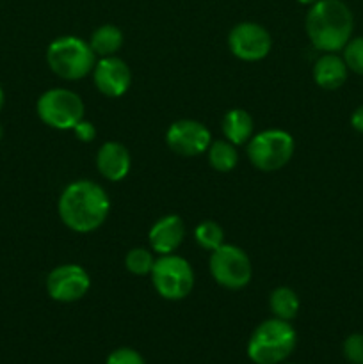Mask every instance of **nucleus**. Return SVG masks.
Listing matches in <instances>:
<instances>
[{"label":"nucleus","instance_id":"obj_1","mask_svg":"<svg viewBox=\"0 0 363 364\" xmlns=\"http://www.w3.org/2000/svg\"><path fill=\"white\" fill-rule=\"evenodd\" d=\"M110 199L105 188L91 180L68 185L59 198V217L75 233H91L107 220Z\"/></svg>","mask_w":363,"mask_h":364},{"label":"nucleus","instance_id":"obj_2","mask_svg":"<svg viewBox=\"0 0 363 364\" xmlns=\"http://www.w3.org/2000/svg\"><path fill=\"white\" fill-rule=\"evenodd\" d=\"M306 34L317 50L337 53L351 41L354 18L342 0H317L306 14Z\"/></svg>","mask_w":363,"mask_h":364},{"label":"nucleus","instance_id":"obj_3","mask_svg":"<svg viewBox=\"0 0 363 364\" xmlns=\"http://www.w3.org/2000/svg\"><path fill=\"white\" fill-rule=\"evenodd\" d=\"M298 334L290 322L270 318L253 331L248 341V358L255 364H280L294 352Z\"/></svg>","mask_w":363,"mask_h":364},{"label":"nucleus","instance_id":"obj_4","mask_svg":"<svg viewBox=\"0 0 363 364\" xmlns=\"http://www.w3.org/2000/svg\"><path fill=\"white\" fill-rule=\"evenodd\" d=\"M46 63L63 80H80L95 70L96 53L84 39L77 36H63L48 45Z\"/></svg>","mask_w":363,"mask_h":364},{"label":"nucleus","instance_id":"obj_5","mask_svg":"<svg viewBox=\"0 0 363 364\" xmlns=\"http://www.w3.org/2000/svg\"><path fill=\"white\" fill-rule=\"evenodd\" d=\"M295 142L285 130H263L253 135L248 142V159L258 171L274 173L290 162Z\"/></svg>","mask_w":363,"mask_h":364},{"label":"nucleus","instance_id":"obj_6","mask_svg":"<svg viewBox=\"0 0 363 364\" xmlns=\"http://www.w3.org/2000/svg\"><path fill=\"white\" fill-rule=\"evenodd\" d=\"M149 276L155 291L166 301H182L194 288L191 263L177 255H164L155 259Z\"/></svg>","mask_w":363,"mask_h":364},{"label":"nucleus","instance_id":"obj_7","mask_svg":"<svg viewBox=\"0 0 363 364\" xmlns=\"http://www.w3.org/2000/svg\"><path fill=\"white\" fill-rule=\"evenodd\" d=\"M38 116L46 127L56 130H73L84 119V102L70 89L56 87L43 92L38 100Z\"/></svg>","mask_w":363,"mask_h":364},{"label":"nucleus","instance_id":"obj_8","mask_svg":"<svg viewBox=\"0 0 363 364\" xmlns=\"http://www.w3.org/2000/svg\"><path fill=\"white\" fill-rule=\"evenodd\" d=\"M209 269L214 281L226 290H242L253 277L249 256L241 247L231 244H223L212 251Z\"/></svg>","mask_w":363,"mask_h":364},{"label":"nucleus","instance_id":"obj_9","mask_svg":"<svg viewBox=\"0 0 363 364\" xmlns=\"http://www.w3.org/2000/svg\"><path fill=\"white\" fill-rule=\"evenodd\" d=\"M228 46L237 59L256 63L269 55L273 39L265 27L253 21L237 23L228 34Z\"/></svg>","mask_w":363,"mask_h":364},{"label":"nucleus","instance_id":"obj_10","mask_svg":"<svg viewBox=\"0 0 363 364\" xmlns=\"http://www.w3.org/2000/svg\"><path fill=\"white\" fill-rule=\"evenodd\" d=\"M166 144L171 151L180 156H198L209 151L212 135L199 121L180 119L167 128Z\"/></svg>","mask_w":363,"mask_h":364},{"label":"nucleus","instance_id":"obj_11","mask_svg":"<svg viewBox=\"0 0 363 364\" xmlns=\"http://www.w3.org/2000/svg\"><path fill=\"white\" fill-rule=\"evenodd\" d=\"M91 288V277L80 265H59L46 277V291L57 302H77Z\"/></svg>","mask_w":363,"mask_h":364},{"label":"nucleus","instance_id":"obj_12","mask_svg":"<svg viewBox=\"0 0 363 364\" xmlns=\"http://www.w3.org/2000/svg\"><path fill=\"white\" fill-rule=\"evenodd\" d=\"M96 89L107 98H120L130 89L132 73L128 64L116 55L100 57L93 70Z\"/></svg>","mask_w":363,"mask_h":364},{"label":"nucleus","instance_id":"obj_13","mask_svg":"<svg viewBox=\"0 0 363 364\" xmlns=\"http://www.w3.org/2000/svg\"><path fill=\"white\" fill-rule=\"evenodd\" d=\"M185 237L184 220L180 215H166L157 220L148 233L149 245L153 252L164 256L173 255L182 245Z\"/></svg>","mask_w":363,"mask_h":364},{"label":"nucleus","instance_id":"obj_14","mask_svg":"<svg viewBox=\"0 0 363 364\" xmlns=\"http://www.w3.org/2000/svg\"><path fill=\"white\" fill-rule=\"evenodd\" d=\"M132 159L128 149L121 142L109 141L100 146L96 153V167L100 174L109 181H121L130 173Z\"/></svg>","mask_w":363,"mask_h":364},{"label":"nucleus","instance_id":"obj_15","mask_svg":"<svg viewBox=\"0 0 363 364\" xmlns=\"http://www.w3.org/2000/svg\"><path fill=\"white\" fill-rule=\"evenodd\" d=\"M347 64L337 53H324L313 64V80L326 91L342 87L347 80Z\"/></svg>","mask_w":363,"mask_h":364},{"label":"nucleus","instance_id":"obj_16","mask_svg":"<svg viewBox=\"0 0 363 364\" xmlns=\"http://www.w3.org/2000/svg\"><path fill=\"white\" fill-rule=\"evenodd\" d=\"M255 132V121L251 114L244 109H231L223 117V134L226 141L231 144L242 146L248 144L249 139L253 137Z\"/></svg>","mask_w":363,"mask_h":364},{"label":"nucleus","instance_id":"obj_17","mask_svg":"<svg viewBox=\"0 0 363 364\" xmlns=\"http://www.w3.org/2000/svg\"><path fill=\"white\" fill-rule=\"evenodd\" d=\"M89 45L96 57H110L123 46V32L116 25H102L91 34Z\"/></svg>","mask_w":363,"mask_h":364},{"label":"nucleus","instance_id":"obj_18","mask_svg":"<svg viewBox=\"0 0 363 364\" xmlns=\"http://www.w3.org/2000/svg\"><path fill=\"white\" fill-rule=\"evenodd\" d=\"M269 308L274 318L280 320H294L299 313V297L292 288L280 287L273 290L269 297Z\"/></svg>","mask_w":363,"mask_h":364},{"label":"nucleus","instance_id":"obj_19","mask_svg":"<svg viewBox=\"0 0 363 364\" xmlns=\"http://www.w3.org/2000/svg\"><path fill=\"white\" fill-rule=\"evenodd\" d=\"M209 162L212 169L217 173H230L237 167L238 153L237 146L231 144L230 141H214L209 148Z\"/></svg>","mask_w":363,"mask_h":364},{"label":"nucleus","instance_id":"obj_20","mask_svg":"<svg viewBox=\"0 0 363 364\" xmlns=\"http://www.w3.org/2000/svg\"><path fill=\"white\" fill-rule=\"evenodd\" d=\"M194 238L199 247L212 252L224 244V230L214 220H203L194 230Z\"/></svg>","mask_w":363,"mask_h":364},{"label":"nucleus","instance_id":"obj_21","mask_svg":"<svg viewBox=\"0 0 363 364\" xmlns=\"http://www.w3.org/2000/svg\"><path fill=\"white\" fill-rule=\"evenodd\" d=\"M153 263H155V259H153V255L148 249H130L127 256H125V267L134 276H146V274H149L153 269Z\"/></svg>","mask_w":363,"mask_h":364},{"label":"nucleus","instance_id":"obj_22","mask_svg":"<svg viewBox=\"0 0 363 364\" xmlns=\"http://www.w3.org/2000/svg\"><path fill=\"white\" fill-rule=\"evenodd\" d=\"M344 60L349 70L363 77V38L351 39L344 46Z\"/></svg>","mask_w":363,"mask_h":364},{"label":"nucleus","instance_id":"obj_23","mask_svg":"<svg viewBox=\"0 0 363 364\" xmlns=\"http://www.w3.org/2000/svg\"><path fill=\"white\" fill-rule=\"evenodd\" d=\"M344 355L349 363L363 364V334H351L344 341Z\"/></svg>","mask_w":363,"mask_h":364},{"label":"nucleus","instance_id":"obj_24","mask_svg":"<svg viewBox=\"0 0 363 364\" xmlns=\"http://www.w3.org/2000/svg\"><path fill=\"white\" fill-rule=\"evenodd\" d=\"M105 364H146L142 355L134 348H117L107 358Z\"/></svg>","mask_w":363,"mask_h":364},{"label":"nucleus","instance_id":"obj_25","mask_svg":"<svg viewBox=\"0 0 363 364\" xmlns=\"http://www.w3.org/2000/svg\"><path fill=\"white\" fill-rule=\"evenodd\" d=\"M73 134L80 142H91V141H95V137H96V128H95V124L89 123V121L82 119L80 123L73 128Z\"/></svg>","mask_w":363,"mask_h":364},{"label":"nucleus","instance_id":"obj_26","mask_svg":"<svg viewBox=\"0 0 363 364\" xmlns=\"http://www.w3.org/2000/svg\"><path fill=\"white\" fill-rule=\"evenodd\" d=\"M351 124H352V128H354L356 132L363 134V105L358 107V109H356L354 112H352Z\"/></svg>","mask_w":363,"mask_h":364},{"label":"nucleus","instance_id":"obj_27","mask_svg":"<svg viewBox=\"0 0 363 364\" xmlns=\"http://www.w3.org/2000/svg\"><path fill=\"white\" fill-rule=\"evenodd\" d=\"M299 4H302V6H313V4L317 2V0H298Z\"/></svg>","mask_w":363,"mask_h":364},{"label":"nucleus","instance_id":"obj_28","mask_svg":"<svg viewBox=\"0 0 363 364\" xmlns=\"http://www.w3.org/2000/svg\"><path fill=\"white\" fill-rule=\"evenodd\" d=\"M2 107H4V89L2 85H0V110H2Z\"/></svg>","mask_w":363,"mask_h":364},{"label":"nucleus","instance_id":"obj_29","mask_svg":"<svg viewBox=\"0 0 363 364\" xmlns=\"http://www.w3.org/2000/svg\"><path fill=\"white\" fill-rule=\"evenodd\" d=\"M2 137H4V128L2 124H0V141H2Z\"/></svg>","mask_w":363,"mask_h":364}]
</instances>
